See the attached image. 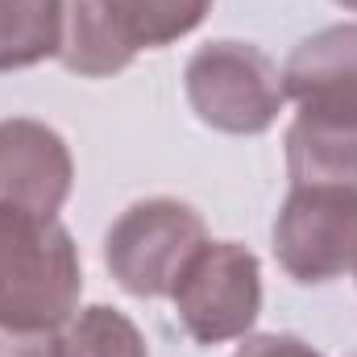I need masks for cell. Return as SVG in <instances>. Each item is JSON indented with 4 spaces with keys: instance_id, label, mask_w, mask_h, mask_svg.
Listing matches in <instances>:
<instances>
[{
    "instance_id": "obj_1",
    "label": "cell",
    "mask_w": 357,
    "mask_h": 357,
    "mask_svg": "<svg viewBox=\"0 0 357 357\" xmlns=\"http://www.w3.org/2000/svg\"><path fill=\"white\" fill-rule=\"evenodd\" d=\"M84 270L59 220L0 208V324L59 333L79 312Z\"/></svg>"
},
{
    "instance_id": "obj_2",
    "label": "cell",
    "mask_w": 357,
    "mask_h": 357,
    "mask_svg": "<svg viewBox=\"0 0 357 357\" xmlns=\"http://www.w3.org/2000/svg\"><path fill=\"white\" fill-rule=\"evenodd\" d=\"M212 0H63V67L88 79L125 71L142 50L187 38Z\"/></svg>"
},
{
    "instance_id": "obj_3",
    "label": "cell",
    "mask_w": 357,
    "mask_h": 357,
    "mask_svg": "<svg viewBox=\"0 0 357 357\" xmlns=\"http://www.w3.org/2000/svg\"><path fill=\"white\" fill-rule=\"evenodd\" d=\"M183 88L195 116L220 133L254 137L266 133L282 112V71L266 50L250 42H208L191 54Z\"/></svg>"
},
{
    "instance_id": "obj_4",
    "label": "cell",
    "mask_w": 357,
    "mask_h": 357,
    "mask_svg": "<svg viewBox=\"0 0 357 357\" xmlns=\"http://www.w3.org/2000/svg\"><path fill=\"white\" fill-rule=\"evenodd\" d=\"M204 241H208V229L199 212L158 195L125 208L112 220L104 237V262L129 295L162 299L175 291L178 274L187 270Z\"/></svg>"
},
{
    "instance_id": "obj_5",
    "label": "cell",
    "mask_w": 357,
    "mask_h": 357,
    "mask_svg": "<svg viewBox=\"0 0 357 357\" xmlns=\"http://www.w3.org/2000/svg\"><path fill=\"white\" fill-rule=\"evenodd\" d=\"M175 312L199 345L237 341L262 312V266L241 241H204L178 274Z\"/></svg>"
},
{
    "instance_id": "obj_6",
    "label": "cell",
    "mask_w": 357,
    "mask_h": 357,
    "mask_svg": "<svg viewBox=\"0 0 357 357\" xmlns=\"http://www.w3.org/2000/svg\"><path fill=\"white\" fill-rule=\"evenodd\" d=\"M274 258L295 282H328L357 258V191L299 183L274 216Z\"/></svg>"
},
{
    "instance_id": "obj_7",
    "label": "cell",
    "mask_w": 357,
    "mask_h": 357,
    "mask_svg": "<svg viewBox=\"0 0 357 357\" xmlns=\"http://www.w3.org/2000/svg\"><path fill=\"white\" fill-rule=\"evenodd\" d=\"M75 183L67 142L29 116L0 121V208L59 220Z\"/></svg>"
},
{
    "instance_id": "obj_8",
    "label": "cell",
    "mask_w": 357,
    "mask_h": 357,
    "mask_svg": "<svg viewBox=\"0 0 357 357\" xmlns=\"http://www.w3.org/2000/svg\"><path fill=\"white\" fill-rule=\"evenodd\" d=\"M282 88L307 116L357 125V21L303 38L282 67Z\"/></svg>"
},
{
    "instance_id": "obj_9",
    "label": "cell",
    "mask_w": 357,
    "mask_h": 357,
    "mask_svg": "<svg viewBox=\"0 0 357 357\" xmlns=\"http://www.w3.org/2000/svg\"><path fill=\"white\" fill-rule=\"evenodd\" d=\"M287 171L291 187L324 183L357 191V125L299 112L287 129Z\"/></svg>"
},
{
    "instance_id": "obj_10",
    "label": "cell",
    "mask_w": 357,
    "mask_h": 357,
    "mask_svg": "<svg viewBox=\"0 0 357 357\" xmlns=\"http://www.w3.org/2000/svg\"><path fill=\"white\" fill-rule=\"evenodd\" d=\"M63 0H0V71L46 63L63 50Z\"/></svg>"
},
{
    "instance_id": "obj_11",
    "label": "cell",
    "mask_w": 357,
    "mask_h": 357,
    "mask_svg": "<svg viewBox=\"0 0 357 357\" xmlns=\"http://www.w3.org/2000/svg\"><path fill=\"white\" fill-rule=\"evenodd\" d=\"M59 357H150L137 324L104 303L75 312L59 328Z\"/></svg>"
},
{
    "instance_id": "obj_12",
    "label": "cell",
    "mask_w": 357,
    "mask_h": 357,
    "mask_svg": "<svg viewBox=\"0 0 357 357\" xmlns=\"http://www.w3.org/2000/svg\"><path fill=\"white\" fill-rule=\"evenodd\" d=\"M0 357H59V333H29L0 324Z\"/></svg>"
},
{
    "instance_id": "obj_13",
    "label": "cell",
    "mask_w": 357,
    "mask_h": 357,
    "mask_svg": "<svg viewBox=\"0 0 357 357\" xmlns=\"http://www.w3.org/2000/svg\"><path fill=\"white\" fill-rule=\"evenodd\" d=\"M233 357H324L316 354L312 345H303L299 337H282V333H262V337H250Z\"/></svg>"
},
{
    "instance_id": "obj_14",
    "label": "cell",
    "mask_w": 357,
    "mask_h": 357,
    "mask_svg": "<svg viewBox=\"0 0 357 357\" xmlns=\"http://www.w3.org/2000/svg\"><path fill=\"white\" fill-rule=\"evenodd\" d=\"M337 4H341V8H354V13H357V0H337Z\"/></svg>"
},
{
    "instance_id": "obj_15",
    "label": "cell",
    "mask_w": 357,
    "mask_h": 357,
    "mask_svg": "<svg viewBox=\"0 0 357 357\" xmlns=\"http://www.w3.org/2000/svg\"><path fill=\"white\" fill-rule=\"evenodd\" d=\"M354 266H357V258H354Z\"/></svg>"
}]
</instances>
